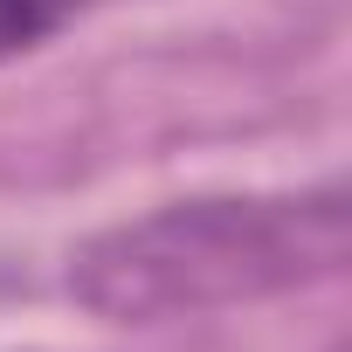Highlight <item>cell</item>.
Listing matches in <instances>:
<instances>
[{"mask_svg":"<svg viewBox=\"0 0 352 352\" xmlns=\"http://www.w3.org/2000/svg\"><path fill=\"white\" fill-rule=\"evenodd\" d=\"M76 8H83V0H0V63L42 49L56 28L76 21Z\"/></svg>","mask_w":352,"mask_h":352,"instance_id":"7a4b0ae2","label":"cell"},{"mask_svg":"<svg viewBox=\"0 0 352 352\" xmlns=\"http://www.w3.org/2000/svg\"><path fill=\"white\" fill-rule=\"evenodd\" d=\"M352 208L338 180L290 194H194L76 242L69 297L104 324H173L270 304L345 270Z\"/></svg>","mask_w":352,"mask_h":352,"instance_id":"6da1fadb","label":"cell"},{"mask_svg":"<svg viewBox=\"0 0 352 352\" xmlns=\"http://www.w3.org/2000/svg\"><path fill=\"white\" fill-rule=\"evenodd\" d=\"M83 8H90V0H83Z\"/></svg>","mask_w":352,"mask_h":352,"instance_id":"3957f363","label":"cell"}]
</instances>
